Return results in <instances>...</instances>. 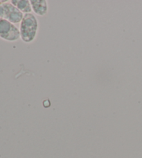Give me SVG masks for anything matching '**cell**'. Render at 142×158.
Here are the masks:
<instances>
[{
    "mask_svg": "<svg viewBox=\"0 0 142 158\" xmlns=\"http://www.w3.org/2000/svg\"><path fill=\"white\" fill-rule=\"evenodd\" d=\"M39 24L35 16L32 13L24 14L20 23V38L22 41L31 43L36 38Z\"/></svg>",
    "mask_w": 142,
    "mask_h": 158,
    "instance_id": "obj_1",
    "label": "cell"
},
{
    "mask_svg": "<svg viewBox=\"0 0 142 158\" xmlns=\"http://www.w3.org/2000/svg\"><path fill=\"white\" fill-rule=\"evenodd\" d=\"M23 13L14 5L9 2L0 5V18L10 22L13 24H18L22 20Z\"/></svg>",
    "mask_w": 142,
    "mask_h": 158,
    "instance_id": "obj_2",
    "label": "cell"
},
{
    "mask_svg": "<svg viewBox=\"0 0 142 158\" xmlns=\"http://www.w3.org/2000/svg\"><path fill=\"white\" fill-rule=\"evenodd\" d=\"M0 38L6 41H16L20 39V31L14 24L0 18Z\"/></svg>",
    "mask_w": 142,
    "mask_h": 158,
    "instance_id": "obj_3",
    "label": "cell"
},
{
    "mask_svg": "<svg viewBox=\"0 0 142 158\" xmlns=\"http://www.w3.org/2000/svg\"><path fill=\"white\" fill-rule=\"evenodd\" d=\"M32 10L39 16L45 15L48 11L47 2L46 0H31Z\"/></svg>",
    "mask_w": 142,
    "mask_h": 158,
    "instance_id": "obj_4",
    "label": "cell"
},
{
    "mask_svg": "<svg viewBox=\"0 0 142 158\" xmlns=\"http://www.w3.org/2000/svg\"><path fill=\"white\" fill-rule=\"evenodd\" d=\"M10 3L18 8L22 13H31L33 10L31 2L29 0H13L10 1Z\"/></svg>",
    "mask_w": 142,
    "mask_h": 158,
    "instance_id": "obj_5",
    "label": "cell"
},
{
    "mask_svg": "<svg viewBox=\"0 0 142 158\" xmlns=\"http://www.w3.org/2000/svg\"><path fill=\"white\" fill-rule=\"evenodd\" d=\"M8 1H2V0H0V5L4 4V3H6V2H7Z\"/></svg>",
    "mask_w": 142,
    "mask_h": 158,
    "instance_id": "obj_6",
    "label": "cell"
}]
</instances>
